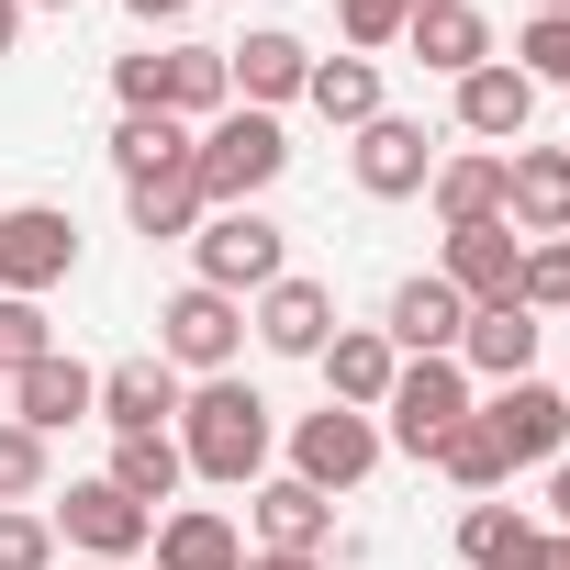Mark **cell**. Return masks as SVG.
Here are the masks:
<instances>
[{"mask_svg": "<svg viewBox=\"0 0 570 570\" xmlns=\"http://www.w3.org/2000/svg\"><path fill=\"white\" fill-rule=\"evenodd\" d=\"M0 570H57V525L35 503H0Z\"/></svg>", "mask_w": 570, "mask_h": 570, "instance_id": "8d00e7d4", "label": "cell"}, {"mask_svg": "<svg viewBox=\"0 0 570 570\" xmlns=\"http://www.w3.org/2000/svg\"><path fill=\"white\" fill-rule=\"evenodd\" d=\"M112 168H124V190L190 168V124H168V112H124V124H112Z\"/></svg>", "mask_w": 570, "mask_h": 570, "instance_id": "83f0119b", "label": "cell"}, {"mask_svg": "<svg viewBox=\"0 0 570 570\" xmlns=\"http://www.w3.org/2000/svg\"><path fill=\"white\" fill-rule=\"evenodd\" d=\"M124 12H135V23L157 35V23H179V12H190V0H124Z\"/></svg>", "mask_w": 570, "mask_h": 570, "instance_id": "f35d334b", "label": "cell"}, {"mask_svg": "<svg viewBox=\"0 0 570 570\" xmlns=\"http://www.w3.org/2000/svg\"><path fill=\"white\" fill-rule=\"evenodd\" d=\"M548 537H570V459H548Z\"/></svg>", "mask_w": 570, "mask_h": 570, "instance_id": "74e56055", "label": "cell"}, {"mask_svg": "<svg viewBox=\"0 0 570 570\" xmlns=\"http://www.w3.org/2000/svg\"><path fill=\"white\" fill-rule=\"evenodd\" d=\"M514 303H525V314H570V235L525 246V279H514Z\"/></svg>", "mask_w": 570, "mask_h": 570, "instance_id": "e575fe53", "label": "cell"}, {"mask_svg": "<svg viewBox=\"0 0 570 570\" xmlns=\"http://www.w3.org/2000/svg\"><path fill=\"white\" fill-rule=\"evenodd\" d=\"M279 168H292V135H279V112H213L190 135V179H202V213H246L257 190H279Z\"/></svg>", "mask_w": 570, "mask_h": 570, "instance_id": "7a4b0ae2", "label": "cell"}, {"mask_svg": "<svg viewBox=\"0 0 570 570\" xmlns=\"http://www.w3.org/2000/svg\"><path fill=\"white\" fill-rule=\"evenodd\" d=\"M46 436L35 425H12V414H0V503H46Z\"/></svg>", "mask_w": 570, "mask_h": 570, "instance_id": "1f68e13d", "label": "cell"}, {"mask_svg": "<svg viewBox=\"0 0 570 570\" xmlns=\"http://www.w3.org/2000/svg\"><path fill=\"white\" fill-rule=\"evenodd\" d=\"M559 392H570V381H559Z\"/></svg>", "mask_w": 570, "mask_h": 570, "instance_id": "bcb514c9", "label": "cell"}, {"mask_svg": "<svg viewBox=\"0 0 570 570\" xmlns=\"http://www.w3.org/2000/svg\"><path fill=\"white\" fill-rule=\"evenodd\" d=\"M23 46V0H0V57H12Z\"/></svg>", "mask_w": 570, "mask_h": 570, "instance_id": "60d3db41", "label": "cell"}, {"mask_svg": "<svg viewBox=\"0 0 570 570\" xmlns=\"http://www.w3.org/2000/svg\"><path fill=\"white\" fill-rule=\"evenodd\" d=\"M381 336H392V358H459V336H470V303L448 292L436 268H425V279H403V292L381 303Z\"/></svg>", "mask_w": 570, "mask_h": 570, "instance_id": "2e32d148", "label": "cell"}, {"mask_svg": "<svg viewBox=\"0 0 570 570\" xmlns=\"http://www.w3.org/2000/svg\"><path fill=\"white\" fill-rule=\"evenodd\" d=\"M414 12H436V0H336V35L370 57V46H403V23Z\"/></svg>", "mask_w": 570, "mask_h": 570, "instance_id": "836d02e7", "label": "cell"}, {"mask_svg": "<svg viewBox=\"0 0 570 570\" xmlns=\"http://www.w3.org/2000/svg\"><path fill=\"white\" fill-rule=\"evenodd\" d=\"M314 370H325V403H347V414H381V403H392V381H403V358H392V336H381V325H336Z\"/></svg>", "mask_w": 570, "mask_h": 570, "instance_id": "d6986e66", "label": "cell"}, {"mask_svg": "<svg viewBox=\"0 0 570 570\" xmlns=\"http://www.w3.org/2000/svg\"><path fill=\"white\" fill-rule=\"evenodd\" d=\"M503 224H514L525 246L570 235V146H514V157H503Z\"/></svg>", "mask_w": 570, "mask_h": 570, "instance_id": "9a60e30c", "label": "cell"}, {"mask_svg": "<svg viewBox=\"0 0 570 570\" xmlns=\"http://www.w3.org/2000/svg\"><path fill=\"white\" fill-rule=\"evenodd\" d=\"M537 12H570V0H537Z\"/></svg>", "mask_w": 570, "mask_h": 570, "instance_id": "f6af8a7d", "label": "cell"}, {"mask_svg": "<svg viewBox=\"0 0 570 570\" xmlns=\"http://www.w3.org/2000/svg\"><path fill=\"white\" fill-rule=\"evenodd\" d=\"M224 68H235V101H246V112H279V101H303L314 46H303V35H279V23H257L246 46H224Z\"/></svg>", "mask_w": 570, "mask_h": 570, "instance_id": "ffe728a7", "label": "cell"}, {"mask_svg": "<svg viewBox=\"0 0 570 570\" xmlns=\"http://www.w3.org/2000/svg\"><path fill=\"white\" fill-rule=\"evenodd\" d=\"M112 90H124V112H168V124H213V112H235V68H224V46H168V57H124L112 68Z\"/></svg>", "mask_w": 570, "mask_h": 570, "instance_id": "3957f363", "label": "cell"}, {"mask_svg": "<svg viewBox=\"0 0 570 570\" xmlns=\"http://www.w3.org/2000/svg\"><path fill=\"white\" fill-rule=\"evenodd\" d=\"M68 570H124V559H68Z\"/></svg>", "mask_w": 570, "mask_h": 570, "instance_id": "ee69618b", "label": "cell"}, {"mask_svg": "<svg viewBox=\"0 0 570 570\" xmlns=\"http://www.w3.org/2000/svg\"><path fill=\"white\" fill-rule=\"evenodd\" d=\"M370 470H381V414L325 403V414H303V425H292V481H314L325 503H336V492H358Z\"/></svg>", "mask_w": 570, "mask_h": 570, "instance_id": "52a82bcc", "label": "cell"}, {"mask_svg": "<svg viewBox=\"0 0 570 570\" xmlns=\"http://www.w3.org/2000/svg\"><path fill=\"white\" fill-rule=\"evenodd\" d=\"M179 459L202 470V481H268V448H279V425H268V403L224 370V381H190V403H179Z\"/></svg>", "mask_w": 570, "mask_h": 570, "instance_id": "6da1fadb", "label": "cell"}, {"mask_svg": "<svg viewBox=\"0 0 570 570\" xmlns=\"http://www.w3.org/2000/svg\"><path fill=\"white\" fill-rule=\"evenodd\" d=\"M525 124H537V79H525L514 57H492V68L459 79V135H470V146H514Z\"/></svg>", "mask_w": 570, "mask_h": 570, "instance_id": "44dd1931", "label": "cell"}, {"mask_svg": "<svg viewBox=\"0 0 570 570\" xmlns=\"http://www.w3.org/2000/svg\"><path fill=\"white\" fill-rule=\"evenodd\" d=\"M68 268H79V224L57 202H12V213H0V292H12V303H46Z\"/></svg>", "mask_w": 570, "mask_h": 570, "instance_id": "8992f818", "label": "cell"}, {"mask_svg": "<svg viewBox=\"0 0 570 570\" xmlns=\"http://www.w3.org/2000/svg\"><path fill=\"white\" fill-rule=\"evenodd\" d=\"M235 347H246V303H224V292H168V314H157V358L179 370V381H224L235 370Z\"/></svg>", "mask_w": 570, "mask_h": 570, "instance_id": "5b68a950", "label": "cell"}, {"mask_svg": "<svg viewBox=\"0 0 570 570\" xmlns=\"http://www.w3.org/2000/svg\"><path fill=\"white\" fill-rule=\"evenodd\" d=\"M246 325H257L268 358H325V336H336V292H325V279H303V268H279L268 292H257Z\"/></svg>", "mask_w": 570, "mask_h": 570, "instance_id": "4fadbf2b", "label": "cell"}, {"mask_svg": "<svg viewBox=\"0 0 570 570\" xmlns=\"http://www.w3.org/2000/svg\"><path fill=\"white\" fill-rule=\"evenodd\" d=\"M146 548H157V570H246V525L224 503H168Z\"/></svg>", "mask_w": 570, "mask_h": 570, "instance_id": "7402d4cb", "label": "cell"}, {"mask_svg": "<svg viewBox=\"0 0 570 570\" xmlns=\"http://www.w3.org/2000/svg\"><path fill=\"white\" fill-rule=\"evenodd\" d=\"M459 370H481V381H537V314H525V303H492V314H470V336H459Z\"/></svg>", "mask_w": 570, "mask_h": 570, "instance_id": "d4e9b609", "label": "cell"}, {"mask_svg": "<svg viewBox=\"0 0 570 570\" xmlns=\"http://www.w3.org/2000/svg\"><path fill=\"white\" fill-rule=\"evenodd\" d=\"M57 347V325H46V303H12V292H0V381H12V370H35Z\"/></svg>", "mask_w": 570, "mask_h": 570, "instance_id": "d590c367", "label": "cell"}, {"mask_svg": "<svg viewBox=\"0 0 570 570\" xmlns=\"http://www.w3.org/2000/svg\"><path fill=\"white\" fill-rule=\"evenodd\" d=\"M23 12H79V0H23Z\"/></svg>", "mask_w": 570, "mask_h": 570, "instance_id": "7bdbcfd3", "label": "cell"}, {"mask_svg": "<svg viewBox=\"0 0 570 570\" xmlns=\"http://www.w3.org/2000/svg\"><path fill=\"white\" fill-rule=\"evenodd\" d=\"M303 101H314L325 124H347V135H358V124H381V68H370V57H314Z\"/></svg>", "mask_w": 570, "mask_h": 570, "instance_id": "4316f807", "label": "cell"}, {"mask_svg": "<svg viewBox=\"0 0 570 570\" xmlns=\"http://www.w3.org/2000/svg\"><path fill=\"white\" fill-rule=\"evenodd\" d=\"M514 68H525L537 90H570V12H537V23L514 35Z\"/></svg>", "mask_w": 570, "mask_h": 570, "instance_id": "d6a6232c", "label": "cell"}, {"mask_svg": "<svg viewBox=\"0 0 570 570\" xmlns=\"http://www.w3.org/2000/svg\"><path fill=\"white\" fill-rule=\"evenodd\" d=\"M481 425L503 436L514 470H548V459L570 448V392H559V381H503V392L481 403Z\"/></svg>", "mask_w": 570, "mask_h": 570, "instance_id": "8fae6325", "label": "cell"}, {"mask_svg": "<svg viewBox=\"0 0 570 570\" xmlns=\"http://www.w3.org/2000/svg\"><path fill=\"white\" fill-rule=\"evenodd\" d=\"M179 403H190V381H179L168 358H112V370H101V425H112V436H168Z\"/></svg>", "mask_w": 570, "mask_h": 570, "instance_id": "e0dca14e", "label": "cell"}, {"mask_svg": "<svg viewBox=\"0 0 570 570\" xmlns=\"http://www.w3.org/2000/svg\"><path fill=\"white\" fill-rule=\"evenodd\" d=\"M347 168H358V190H370V202H414V190L436 179V135H425V124H403V112H381V124H358Z\"/></svg>", "mask_w": 570, "mask_h": 570, "instance_id": "5bb4252c", "label": "cell"}, {"mask_svg": "<svg viewBox=\"0 0 570 570\" xmlns=\"http://www.w3.org/2000/svg\"><path fill=\"white\" fill-rule=\"evenodd\" d=\"M537 570H570V537H537Z\"/></svg>", "mask_w": 570, "mask_h": 570, "instance_id": "b9f144b4", "label": "cell"}, {"mask_svg": "<svg viewBox=\"0 0 570 570\" xmlns=\"http://www.w3.org/2000/svg\"><path fill=\"white\" fill-rule=\"evenodd\" d=\"M246 525H257V548H279V559H325L336 548V503L314 492V481H257V503H246Z\"/></svg>", "mask_w": 570, "mask_h": 570, "instance_id": "ac0fdd59", "label": "cell"}, {"mask_svg": "<svg viewBox=\"0 0 570 570\" xmlns=\"http://www.w3.org/2000/svg\"><path fill=\"white\" fill-rule=\"evenodd\" d=\"M403 46H414L436 79H470V68H492V23L470 12V0H436V12H414V23H403Z\"/></svg>", "mask_w": 570, "mask_h": 570, "instance_id": "603a6c76", "label": "cell"}, {"mask_svg": "<svg viewBox=\"0 0 570 570\" xmlns=\"http://www.w3.org/2000/svg\"><path fill=\"white\" fill-rule=\"evenodd\" d=\"M101 481H112V492H135V503L157 514V503L190 481V459H179V436H112V470H101Z\"/></svg>", "mask_w": 570, "mask_h": 570, "instance_id": "f546056e", "label": "cell"}, {"mask_svg": "<svg viewBox=\"0 0 570 570\" xmlns=\"http://www.w3.org/2000/svg\"><path fill=\"white\" fill-rule=\"evenodd\" d=\"M190 257H202V292H224V303H246V292H268L279 268H292V235H279L257 202L246 213H202V235H190Z\"/></svg>", "mask_w": 570, "mask_h": 570, "instance_id": "277c9868", "label": "cell"}, {"mask_svg": "<svg viewBox=\"0 0 570 570\" xmlns=\"http://www.w3.org/2000/svg\"><path fill=\"white\" fill-rule=\"evenodd\" d=\"M90 414H101V370H90V358L46 347L35 370H12V425H35V436H68V425H90Z\"/></svg>", "mask_w": 570, "mask_h": 570, "instance_id": "30bf717a", "label": "cell"}, {"mask_svg": "<svg viewBox=\"0 0 570 570\" xmlns=\"http://www.w3.org/2000/svg\"><path fill=\"white\" fill-rule=\"evenodd\" d=\"M436 279H448L470 314H492V303H514V279H525V235L514 224H459L448 257H436Z\"/></svg>", "mask_w": 570, "mask_h": 570, "instance_id": "7c38bea8", "label": "cell"}, {"mask_svg": "<svg viewBox=\"0 0 570 570\" xmlns=\"http://www.w3.org/2000/svg\"><path fill=\"white\" fill-rule=\"evenodd\" d=\"M425 202H436V224H448V235H459V224H503V157H492V146H470V157H436Z\"/></svg>", "mask_w": 570, "mask_h": 570, "instance_id": "cb8c5ba5", "label": "cell"}, {"mask_svg": "<svg viewBox=\"0 0 570 570\" xmlns=\"http://www.w3.org/2000/svg\"><path fill=\"white\" fill-rule=\"evenodd\" d=\"M124 213H135V235H157V246H168V235H202V179H190V168L135 179V190H124Z\"/></svg>", "mask_w": 570, "mask_h": 570, "instance_id": "4dcf8cb0", "label": "cell"}, {"mask_svg": "<svg viewBox=\"0 0 570 570\" xmlns=\"http://www.w3.org/2000/svg\"><path fill=\"white\" fill-rule=\"evenodd\" d=\"M246 570H336V559H279V548H246Z\"/></svg>", "mask_w": 570, "mask_h": 570, "instance_id": "ab89813d", "label": "cell"}, {"mask_svg": "<svg viewBox=\"0 0 570 570\" xmlns=\"http://www.w3.org/2000/svg\"><path fill=\"white\" fill-rule=\"evenodd\" d=\"M46 525H57L79 559H124V570H135V548L157 537V514H146L135 492H112V481H68V503H57Z\"/></svg>", "mask_w": 570, "mask_h": 570, "instance_id": "9c48e42d", "label": "cell"}, {"mask_svg": "<svg viewBox=\"0 0 570 570\" xmlns=\"http://www.w3.org/2000/svg\"><path fill=\"white\" fill-rule=\"evenodd\" d=\"M425 459H436V470H448L459 492H503V481H514V459H503V436L481 425V403H470V414H459V425H448V436H436Z\"/></svg>", "mask_w": 570, "mask_h": 570, "instance_id": "f1b7e54d", "label": "cell"}, {"mask_svg": "<svg viewBox=\"0 0 570 570\" xmlns=\"http://www.w3.org/2000/svg\"><path fill=\"white\" fill-rule=\"evenodd\" d=\"M392 425H381V448H403V459H425L459 414H470V370L459 358H403V381H392V403H381Z\"/></svg>", "mask_w": 570, "mask_h": 570, "instance_id": "ba28073f", "label": "cell"}, {"mask_svg": "<svg viewBox=\"0 0 570 570\" xmlns=\"http://www.w3.org/2000/svg\"><path fill=\"white\" fill-rule=\"evenodd\" d=\"M537 537H548V525H525V514L492 503V492L459 514V559H470V570H537Z\"/></svg>", "mask_w": 570, "mask_h": 570, "instance_id": "484cf974", "label": "cell"}]
</instances>
